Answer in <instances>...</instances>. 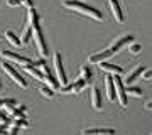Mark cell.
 Segmentation results:
<instances>
[{"label": "cell", "instance_id": "obj_1", "mask_svg": "<svg viewBox=\"0 0 152 135\" xmlns=\"http://www.w3.org/2000/svg\"><path fill=\"white\" fill-rule=\"evenodd\" d=\"M63 5H64L66 9H71V10H75V12H80V14H83V15L91 17V19H95V20H103V14L98 10V9L86 5V4H83V2H80V0H64Z\"/></svg>", "mask_w": 152, "mask_h": 135}, {"label": "cell", "instance_id": "obj_2", "mask_svg": "<svg viewBox=\"0 0 152 135\" xmlns=\"http://www.w3.org/2000/svg\"><path fill=\"white\" fill-rule=\"evenodd\" d=\"M112 80H113V86H115V96H117V101L122 105V107H127V93H125V86L124 81L120 78V74H112Z\"/></svg>", "mask_w": 152, "mask_h": 135}, {"label": "cell", "instance_id": "obj_3", "mask_svg": "<svg viewBox=\"0 0 152 135\" xmlns=\"http://www.w3.org/2000/svg\"><path fill=\"white\" fill-rule=\"evenodd\" d=\"M32 39L34 42H36V47H37L39 54H41V58H48V44L44 41V36H42V31H41V26L34 27L32 29Z\"/></svg>", "mask_w": 152, "mask_h": 135}, {"label": "cell", "instance_id": "obj_4", "mask_svg": "<svg viewBox=\"0 0 152 135\" xmlns=\"http://www.w3.org/2000/svg\"><path fill=\"white\" fill-rule=\"evenodd\" d=\"M0 68H2V71H4L9 78H10L15 85H19L20 88H27V81L24 80V78H22V76L19 74L14 68H12V64H9V63H5V61H4V63L0 64Z\"/></svg>", "mask_w": 152, "mask_h": 135}, {"label": "cell", "instance_id": "obj_5", "mask_svg": "<svg viewBox=\"0 0 152 135\" xmlns=\"http://www.w3.org/2000/svg\"><path fill=\"white\" fill-rule=\"evenodd\" d=\"M53 61H54V71H56V80L59 81V86L63 85H68V78H66V73H64V68H63V61H61V54L56 53L53 56Z\"/></svg>", "mask_w": 152, "mask_h": 135}, {"label": "cell", "instance_id": "obj_6", "mask_svg": "<svg viewBox=\"0 0 152 135\" xmlns=\"http://www.w3.org/2000/svg\"><path fill=\"white\" fill-rule=\"evenodd\" d=\"M0 56H2L4 59L14 61V63H17V64H20V66L31 64V61H32V59H29V58H26V56H20V54L10 53V51H2V53H0Z\"/></svg>", "mask_w": 152, "mask_h": 135}, {"label": "cell", "instance_id": "obj_7", "mask_svg": "<svg viewBox=\"0 0 152 135\" xmlns=\"http://www.w3.org/2000/svg\"><path fill=\"white\" fill-rule=\"evenodd\" d=\"M132 41H134V36H132V34H125V36H122V37L115 39L113 42H112V46H110V49H112L113 53H118L120 49L124 47V46L130 44Z\"/></svg>", "mask_w": 152, "mask_h": 135}, {"label": "cell", "instance_id": "obj_8", "mask_svg": "<svg viewBox=\"0 0 152 135\" xmlns=\"http://www.w3.org/2000/svg\"><path fill=\"white\" fill-rule=\"evenodd\" d=\"M113 54H115V53L108 47V49H105V51H102V53L91 54V56L88 58V63H90V64H96V63H100V61H107L108 58H112Z\"/></svg>", "mask_w": 152, "mask_h": 135}, {"label": "cell", "instance_id": "obj_9", "mask_svg": "<svg viewBox=\"0 0 152 135\" xmlns=\"http://www.w3.org/2000/svg\"><path fill=\"white\" fill-rule=\"evenodd\" d=\"M110 10H112V15L117 22H124V12H122V7H120L118 0H108Z\"/></svg>", "mask_w": 152, "mask_h": 135}, {"label": "cell", "instance_id": "obj_10", "mask_svg": "<svg viewBox=\"0 0 152 135\" xmlns=\"http://www.w3.org/2000/svg\"><path fill=\"white\" fill-rule=\"evenodd\" d=\"M85 86H86V81L83 80V78H80V80L75 81L73 85H64V86H63V91L64 93H80Z\"/></svg>", "mask_w": 152, "mask_h": 135}, {"label": "cell", "instance_id": "obj_11", "mask_svg": "<svg viewBox=\"0 0 152 135\" xmlns=\"http://www.w3.org/2000/svg\"><path fill=\"white\" fill-rule=\"evenodd\" d=\"M91 105L95 107V110H102V108H103L102 93H100V88H96V86L91 88Z\"/></svg>", "mask_w": 152, "mask_h": 135}, {"label": "cell", "instance_id": "obj_12", "mask_svg": "<svg viewBox=\"0 0 152 135\" xmlns=\"http://www.w3.org/2000/svg\"><path fill=\"white\" fill-rule=\"evenodd\" d=\"M144 71H145V68H144V66H137L135 69H132L130 73L127 74V78H125V85H132L135 80H139V78H140Z\"/></svg>", "mask_w": 152, "mask_h": 135}, {"label": "cell", "instance_id": "obj_13", "mask_svg": "<svg viewBox=\"0 0 152 135\" xmlns=\"http://www.w3.org/2000/svg\"><path fill=\"white\" fill-rule=\"evenodd\" d=\"M98 64H100L102 69L107 71V73H110V74H124V69H122L120 66H117V64H110V63H105V61H100Z\"/></svg>", "mask_w": 152, "mask_h": 135}, {"label": "cell", "instance_id": "obj_14", "mask_svg": "<svg viewBox=\"0 0 152 135\" xmlns=\"http://www.w3.org/2000/svg\"><path fill=\"white\" fill-rule=\"evenodd\" d=\"M105 88H107V96H108V100L110 101H115L117 96H115V86H113L112 76H107V78H105Z\"/></svg>", "mask_w": 152, "mask_h": 135}, {"label": "cell", "instance_id": "obj_15", "mask_svg": "<svg viewBox=\"0 0 152 135\" xmlns=\"http://www.w3.org/2000/svg\"><path fill=\"white\" fill-rule=\"evenodd\" d=\"M27 24L32 27V29L39 26V14L34 7H29V10H27Z\"/></svg>", "mask_w": 152, "mask_h": 135}, {"label": "cell", "instance_id": "obj_16", "mask_svg": "<svg viewBox=\"0 0 152 135\" xmlns=\"http://www.w3.org/2000/svg\"><path fill=\"white\" fill-rule=\"evenodd\" d=\"M41 81H44V83H46L48 86H51L53 90H58V88H59V81L56 80L49 71H48V73H44V76H42V80H41Z\"/></svg>", "mask_w": 152, "mask_h": 135}, {"label": "cell", "instance_id": "obj_17", "mask_svg": "<svg viewBox=\"0 0 152 135\" xmlns=\"http://www.w3.org/2000/svg\"><path fill=\"white\" fill-rule=\"evenodd\" d=\"M31 39H32V27H31L27 22H26V27H24V31H22V36H20L22 46L29 44V42H31Z\"/></svg>", "mask_w": 152, "mask_h": 135}, {"label": "cell", "instance_id": "obj_18", "mask_svg": "<svg viewBox=\"0 0 152 135\" xmlns=\"http://www.w3.org/2000/svg\"><path fill=\"white\" fill-rule=\"evenodd\" d=\"M24 68H26V71H27V73H29V74H31V76H34L36 80H39V81L42 80L44 73H42V71H41V69H37V68H32V66H31V64H26V66H24Z\"/></svg>", "mask_w": 152, "mask_h": 135}, {"label": "cell", "instance_id": "obj_19", "mask_svg": "<svg viewBox=\"0 0 152 135\" xmlns=\"http://www.w3.org/2000/svg\"><path fill=\"white\" fill-rule=\"evenodd\" d=\"M5 39L12 44V46H17V47H20V46H22L20 39L17 37V36H15L14 32H12V31H5Z\"/></svg>", "mask_w": 152, "mask_h": 135}, {"label": "cell", "instance_id": "obj_20", "mask_svg": "<svg viewBox=\"0 0 152 135\" xmlns=\"http://www.w3.org/2000/svg\"><path fill=\"white\" fill-rule=\"evenodd\" d=\"M83 134H115L113 128H100V127H95V128H85Z\"/></svg>", "mask_w": 152, "mask_h": 135}, {"label": "cell", "instance_id": "obj_21", "mask_svg": "<svg viewBox=\"0 0 152 135\" xmlns=\"http://www.w3.org/2000/svg\"><path fill=\"white\" fill-rule=\"evenodd\" d=\"M12 125H15V127H19V128H22V127H29V122L26 120V117H14V118L10 120Z\"/></svg>", "mask_w": 152, "mask_h": 135}, {"label": "cell", "instance_id": "obj_22", "mask_svg": "<svg viewBox=\"0 0 152 135\" xmlns=\"http://www.w3.org/2000/svg\"><path fill=\"white\" fill-rule=\"evenodd\" d=\"M125 93H129L132 96H142V90L139 86H132V85H127L125 88Z\"/></svg>", "mask_w": 152, "mask_h": 135}, {"label": "cell", "instance_id": "obj_23", "mask_svg": "<svg viewBox=\"0 0 152 135\" xmlns=\"http://www.w3.org/2000/svg\"><path fill=\"white\" fill-rule=\"evenodd\" d=\"M81 78L86 81V83H90V81H91L93 73H91V69H90L88 66H83V68H81Z\"/></svg>", "mask_w": 152, "mask_h": 135}, {"label": "cell", "instance_id": "obj_24", "mask_svg": "<svg viewBox=\"0 0 152 135\" xmlns=\"http://www.w3.org/2000/svg\"><path fill=\"white\" fill-rule=\"evenodd\" d=\"M41 95L46 96V98H53L54 96V90H53L51 86H48V85H44V86L41 88Z\"/></svg>", "mask_w": 152, "mask_h": 135}, {"label": "cell", "instance_id": "obj_25", "mask_svg": "<svg viewBox=\"0 0 152 135\" xmlns=\"http://www.w3.org/2000/svg\"><path fill=\"white\" fill-rule=\"evenodd\" d=\"M140 51H142V46H140V44H135L134 41H132V42H130V47H129V53H130V54H139Z\"/></svg>", "mask_w": 152, "mask_h": 135}, {"label": "cell", "instance_id": "obj_26", "mask_svg": "<svg viewBox=\"0 0 152 135\" xmlns=\"http://www.w3.org/2000/svg\"><path fill=\"white\" fill-rule=\"evenodd\" d=\"M7 5L9 7H19L20 5V0H7Z\"/></svg>", "mask_w": 152, "mask_h": 135}, {"label": "cell", "instance_id": "obj_27", "mask_svg": "<svg viewBox=\"0 0 152 135\" xmlns=\"http://www.w3.org/2000/svg\"><path fill=\"white\" fill-rule=\"evenodd\" d=\"M142 76H144V80H152V69H147L142 73Z\"/></svg>", "mask_w": 152, "mask_h": 135}, {"label": "cell", "instance_id": "obj_28", "mask_svg": "<svg viewBox=\"0 0 152 135\" xmlns=\"http://www.w3.org/2000/svg\"><path fill=\"white\" fill-rule=\"evenodd\" d=\"M19 127H15V125H12V127H7V132H9V134H17V132H19Z\"/></svg>", "mask_w": 152, "mask_h": 135}, {"label": "cell", "instance_id": "obj_29", "mask_svg": "<svg viewBox=\"0 0 152 135\" xmlns=\"http://www.w3.org/2000/svg\"><path fill=\"white\" fill-rule=\"evenodd\" d=\"M20 4H24L29 9V7H32V0H20Z\"/></svg>", "mask_w": 152, "mask_h": 135}, {"label": "cell", "instance_id": "obj_30", "mask_svg": "<svg viewBox=\"0 0 152 135\" xmlns=\"http://www.w3.org/2000/svg\"><path fill=\"white\" fill-rule=\"evenodd\" d=\"M4 132H7V125H5V123L0 125V134H4Z\"/></svg>", "mask_w": 152, "mask_h": 135}, {"label": "cell", "instance_id": "obj_31", "mask_svg": "<svg viewBox=\"0 0 152 135\" xmlns=\"http://www.w3.org/2000/svg\"><path fill=\"white\" fill-rule=\"evenodd\" d=\"M145 108H147V110H152V100L145 103Z\"/></svg>", "mask_w": 152, "mask_h": 135}, {"label": "cell", "instance_id": "obj_32", "mask_svg": "<svg viewBox=\"0 0 152 135\" xmlns=\"http://www.w3.org/2000/svg\"><path fill=\"white\" fill-rule=\"evenodd\" d=\"M0 91H2V81H0Z\"/></svg>", "mask_w": 152, "mask_h": 135}, {"label": "cell", "instance_id": "obj_33", "mask_svg": "<svg viewBox=\"0 0 152 135\" xmlns=\"http://www.w3.org/2000/svg\"><path fill=\"white\" fill-rule=\"evenodd\" d=\"M0 107H2V100H0Z\"/></svg>", "mask_w": 152, "mask_h": 135}]
</instances>
